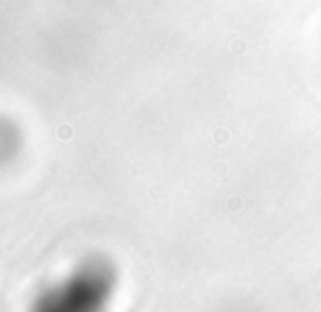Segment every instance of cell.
Returning <instances> with one entry per match:
<instances>
[{"instance_id": "6da1fadb", "label": "cell", "mask_w": 321, "mask_h": 312, "mask_svg": "<svg viewBox=\"0 0 321 312\" xmlns=\"http://www.w3.org/2000/svg\"><path fill=\"white\" fill-rule=\"evenodd\" d=\"M114 291V271L101 257H88L61 282L48 286L31 312H103Z\"/></svg>"}, {"instance_id": "7a4b0ae2", "label": "cell", "mask_w": 321, "mask_h": 312, "mask_svg": "<svg viewBox=\"0 0 321 312\" xmlns=\"http://www.w3.org/2000/svg\"><path fill=\"white\" fill-rule=\"evenodd\" d=\"M20 131L9 118L0 116V168L13 162V157L20 151Z\"/></svg>"}]
</instances>
